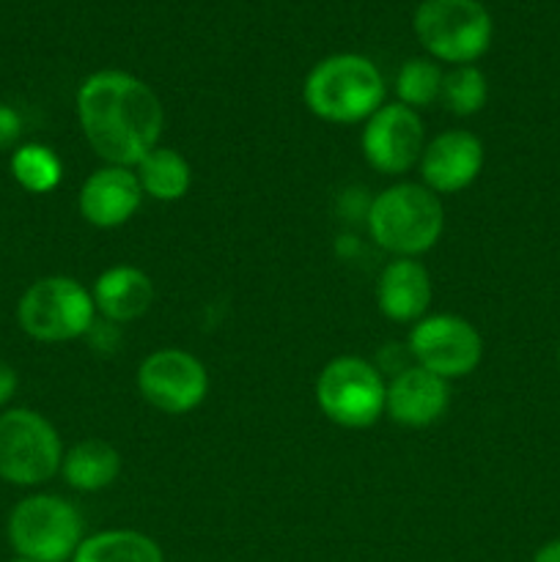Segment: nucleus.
<instances>
[{"label":"nucleus","mask_w":560,"mask_h":562,"mask_svg":"<svg viewBox=\"0 0 560 562\" xmlns=\"http://www.w3.org/2000/svg\"><path fill=\"white\" fill-rule=\"evenodd\" d=\"M77 121L104 165L135 168L159 146L165 110L159 97L141 77L121 69H102L80 82L75 97Z\"/></svg>","instance_id":"1"},{"label":"nucleus","mask_w":560,"mask_h":562,"mask_svg":"<svg viewBox=\"0 0 560 562\" xmlns=\"http://www.w3.org/2000/svg\"><path fill=\"white\" fill-rule=\"evenodd\" d=\"M143 198L146 195H143L135 170L121 168V165H102L82 181L77 206L88 225L110 231L130 223L141 209Z\"/></svg>","instance_id":"13"},{"label":"nucleus","mask_w":560,"mask_h":562,"mask_svg":"<svg viewBox=\"0 0 560 562\" xmlns=\"http://www.w3.org/2000/svg\"><path fill=\"white\" fill-rule=\"evenodd\" d=\"M71 562H165V554L146 532L104 530L82 538Z\"/></svg>","instance_id":"19"},{"label":"nucleus","mask_w":560,"mask_h":562,"mask_svg":"<svg viewBox=\"0 0 560 562\" xmlns=\"http://www.w3.org/2000/svg\"><path fill=\"white\" fill-rule=\"evenodd\" d=\"M60 475L77 492H102L121 475V453L104 439H82L64 453Z\"/></svg>","instance_id":"17"},{"label":"nucleus","mask_w":560,"mask_h":562,"mask_svg":"<svg viewBox=\"0 0 560 562\" xmlns=\"http://www.w3.org/2000/svg\"><path fill=\"white\" fill-rule=\"evenodd\" d=\"M11 176L16 184L33 195H47L64 179V162L58 154L42 143H25L11 154Z\"/></svg>","instance_id":"20"},{"label":"nucleus","mask_w":560,"mask_h":562,"mask_svg":"<svg viewBox=\"0 0 560 562\" xmlns=\"http://www.w3.org/2000/svg\"><path fill=\"white\" fill-rule=\"evenodd\" d=\"M388 82L371 58L338 53L318 60L305 77L302 99L327 124H366L384 104Z\"/></svg>","instance_id":"2"},{"label":"nucleus","mask_w":560,"mask_h":562,"mask_svg":"<svg viewBox=\"0 0 560 562\" xmlns=\"http://www.w3.org/2000/svg\"><path fill=\"white\" fill-rule=\"evenodd\" d=\"M533 562H560V538L558 541L544 543L536 552V558H533Z\"/></svg>","instance_id":"25"},{"label":"nucleus","mask_w":560,"mask_h":562,"mask_svg":"<svg viewBox=\"0 0 560 562\" xmlns=\"http://www.w3.org/2000/svg\"><path fill=\"white\" fill-rule=\"evenodd\" d=\"M360 146L362 157L377 173L404 176L421 162V154L426 148V130L417 110L401 102H384L362 124Z\"/></svg>","instance_id":"11"},{"label":"nucleus","mask_w":560,"mask_h":562,"mask_svg":"<svg viewBox=\"0 0 560 562\" xmlns=\"http://www.w3.org/2000/svg\"><path fill=\"white\" fill-rule=\"evenodd\" d=\"M316 406L340 428H368L384 415L388 382L373 362L362 357H335L316 379Z\"/></svg>","instance_id":"8"},{"label":"nucleus","mask_w":560,"mask_h":562,"mask_svg":"<svg viewBox=\"0 0 560 562\" xmlns=\"http://www.w3.org/2000/svg\"><path fill=\"white\" fill-rule=\"evenodd\" d=\"M486 99H489L486 75H483L475 64L453 66L450 71H445L439 102H443V108L448 110V113L467 119V115L481 113Z\"/></svg>","instance_id":"21"},{"label":"nucleus","mask_w":560,"mask_h":562,"mask_svg":"<svg viewBox=\"0 0 560 562\" xmlns=\"http://www.w3.org/2000/svg\"><path fill=\"white\" fill-rule=\"evenodd\" d=\"M137 390L154 409L165 415H187L206 398V366L184 349H157L137 368Z\"/></svg>","instance_id":"10"},{"label":"nucleus","mask_w":560,"mask_h":562,"mask_svg":"<svg viewBox=\"0 0 560 562\" xmlns=\"http://www.w3.org/2000/svg\"><path fill=\"white\" fill-rule=\"evenodd\" d=\"M5 538L20 560L71 562L86 538L82 514L58 494H31L11 508Z\"/></svg>","instance_id":"4"},{"label":"nucleus","mask_w":560,"mask_h":562,"mask_svg":"<svg viewBox=\"0 0 560 562\" xmlns=\"http://www.w3.org/2000/svg\"><path fill=\"white\" fill-rule=\"evenodd\" d=\"M64 442L53 423L33 409L0 415V481L20 488L44 486L64 464Z\"/></svg>","instance_id":"7"},{"label":"nucleus","mask_w":560,"mask_h":562,"mask_svg":"<svg viewBox=\"0 0 560 562\" xmlns=\"http://www.w3.org/2000/svg\"><path fill=\"white\" fill-rule=\"evenodd\" d=\"M93 318L97 307L91 291L69 274L33 280L16 305L20 329L38 344H66L82 338L93 327Z\"/></svg>","instance_id":"5"},{"label":"nucleus","mask_w":560,"mask_h":562,"mask_svg":"<svg viewBox=\"0 0 560 562\" xmlns=\"http://www.w3.org/2000/svg\"><path fill=\"white\" fill-rule=\"evenodd\" d=\"M9 562H27V560H20V558H14V560H9Z\"/></svg>","instance_id":"26"},{"label":"nucleus","mask_w":560,"mask_h":562,"mask_svg":"<svg viewBox=\"0 0 560 562\" xmlns=\"http://www.w3.org/2000/svg\"><path fill=\"white\" fill-rule=\"evenodd\" d=\"M445 231V209L428 187L401 184L379 192L368 206V234L395 258H417L432 250Z\"/></svg>","instance_id":"3"},{"label":"nucleus","mask_w":560,"mask_h":562,"mask_svg":"<svg viewBox=\"0 0 560 562\" xmlns=\"http://www.w3.org/2000/svg\"><path fill=\"white\" fill-rule=\"evenodd\" d=\"M450 406V382L421 366L395 371L388 382L384 415L404 428L434 426Z\"/></svg>","instance_id":"14"},{"label":"nucleus","mask_w":560,"mask_h":562,"mask_svg":"<svg viewBox=\"0 0 560 562\" xmlns=\"http://www.w3.org/2000/svg\"><path fill=\"white\" fill-rule=\"evenodd\" d=\"M93 307L110 324H130L146 316L154 302V283L137 267H110L93 283Z\"/></svg>","instance_id":"16"},{"label":"nucleus","mask_w":560,"mask_h":562,"mask_svg":"<svg viewBox=\"0 0 560 562\" xmlns=\"http://www.w3.org/2000/svg\"><path fill=\"white\" fill-rule=\"evenodd\" d=\"M423 187L434 195H456L478 179L483 168L481 137L467 130H445L421 154Z\"/></svg>","instance_id":"12"},{"label":"nucleus","mask_w":560,"mask_h":562,"mask_svg":"<svg viewBox=\"0 0 560 562\" xmlns=\"http://www.w3.org/2000/svg\"><path fill=\"white\" fill-rule=\"evenodd\" d=\"M558 360H560V349H558Z\"/></svg>","instance_id":"27"},{"label":"nucleus","mask_w":560,"mask_h":562,"mask_svg":"<svg viewBox=\"0 0 560 562\" xmlns=\"http://www.w3.org/2000/svg\"><path fill=\"white\" fill-rule=\"evenodd\" d=\"M434 300L428 269L417 258H393L377 283V305L395 324H415L426 316Z\"/></svg>","instance_id":"15"},{"label":"nucleus","mask_w":560,"mask_h":562,"mask_svg":"<svg viewBox=\"0 0 560 562\" xmlns=\"http://www.w3.org/2000/svg\"><path fill=\"white\" fill-rule=\"evenodd\" d=\"M445 71L432 58H410L395 75V97L412 110L432 108L439 102Z\"/></svg>","instance_id":"22"},{"label":"nucleus","mask_w":560,"mask_h":562,"mask_svg":"<svg viewBox=\"0 0 560 562\" xmlns=\"http://www.w3.org/2000/svg\"><path fill=\"white\" fill-rule=\"evenodd\" d=\"M16 387H20V376H16V371L9 362L0 360V406H5L14 398Z\"/></svg>","instance_id":"24"},{"label":"nucleus","mask_w":560,"mask_h":562,"mask_svg":"<svg viewBox=\"0 0 560 562\" xmlns=\"http://www.w3.org/2000/svg\"><path fill=\"white\" fill-rule=\"evenodd\" d=\"M412 27L432 60L450 66L475 64L494 36L492 16L481 0H423Z\"/></svg>","instance_id":"6"},{"label":"nucleus","mask_w":560,"mask_h":562,"mask_svg":"<svg viewBox=\"0 0 560 562\" xmlns=\"http://www.w3.org/2000/svg\"><path fill=\"white\" fill-rule=\"evenodd\" d=\"M22 135V119L14 108L0 104V148H9L20 140Z\"/></svg>","instance_id":"23"},{"label":"nucleus","mask_w":560,"mask_h":562,"mask_svg":"<svg viewBox=\"0 0 560 562\" xmlns=\"http://www.w3.org/2000/svg\"><path fill=\"white\" fill-rule=\"evenodd\" d=\"M406 346L415 366L437 373L445 382L470 376L483 357L481 333L467 318L453 313L423 316L412 327Z\"/></svg>","instance_id":"9"},{"label":"nucleus","mask_w":560,"mask_h":562,"mask_svg":"<svg viewBox=\"0 0 560 562\" xmlns=\"http://www.w3.org/2000/svg\"><path fill=\"white\" fill-rule=\"evenodd\" d=\"M135 176L141 181L143 195L159 203H173L190 192L192 168L176 148L157 146L135 165Z\"/></svg>","instance_id":"18"}]
</instances>
